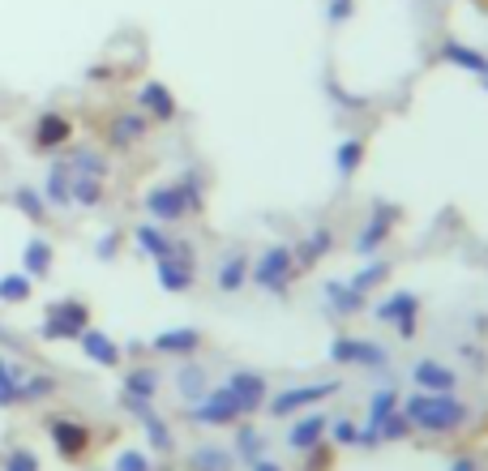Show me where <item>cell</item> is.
Wrapping results in <instances>:
<instances>
[{
	"label": "cell",
	"mask_w": 488,
	"mask_h": 471,
	"mask_svg": "<svg viewBox=\"0 0 488 471\" xmlns=\"http://www.w3.org/2000/svg\"><path fill=\"white\" fill-rule=\"evenodd\" d=\"M146 133H150L146 112H121L103 129V142H107V150H116V154H129L138 142H146Z\"/></svg>",
	"instance_id": "obj_12"
},
{
	"label": "cell",
	"mask_w": 488,
	"mask_h": 471,
	"mask_svg": "<svg viewBox=\"0 0 488 471\" xmlns=\"http://www.w3.org/2000/svg\"><path fill=\"white\" fill-rule=\"evenodd\" d=\"M403 407V395H398V386H382L377 395L368 398V424H377L382 416H390Z\"/></svg>",
	"instance_id": "obj_41"
},
{
	"label": "cell",
	"mask_w": 488,
	"mask_h": 471,
	"mask_svg": "<svg viewBox=\"0 0 488 471\" xmlns=\"http://www.w3.org/2000/svg\"><path fill=\"white\" fill-rule=\"evenodd\" d=\"M150 348L159 351V356H171V360H189V356H197V351L206 348V334L197 326H171V330H159L150 339Z\"/></svg>",
	"instance_id": "obj_14"
},
{
	"label": "cell",
	"mask_w": 488,
	"mask_h": 471,
	"mask_svg": "<svg viewBox=\"0 0 488 471\" xmlns=\"http://www.w3.org/2000/svg\"><path fill=\"white\" fill-rule=\"evenodd\" d=\"M326 428H330V416H321V412H304V416L287 428V446L304 454V450H313V446L326 442Z\"/></svg>",
	"instance_id": "obj_24"
},
{
	"label": "cell",
	"mask_w": 488,
	"mask_h": 471,
	"mask_svg": "<svg viewBox=\"0 0 488 471\" xmlns=\"http://www.w3.org/2000/svg\"><path fill=\"white\" fill-rule=\"evenodd\" d=\"M227 386H232V395L240 398V412L244 416H253V412H262L270 398V381L262 377L257 369H236L227 377Z\"/></svg>",
	"instance_id": "obj_17"
},
{
	"label": "cell",
	"mask_w": 488,
	"mask_h": 471,
	"mask_svg": "<svg viewBox=\"0 0 488 471\" xmlns=\"http://www.w3.org/2000/svg\"><path fill=\"white\" fill-rule=\"evenodd\" d=\"M321 304H326L335 318H356V313H365L368 309V296L365 292H356L347 279H330V283L321 287Z\"/></svg>",
	"instance_id": "obj_21"
},
{
	"label": "cell",
	"mask_w": 488,
	"mask_h": 471,
	"mask_svg": "<svg viewBox=\"0 0 488 471\" xmlns=\"http://www.w3.org/2000/svg\"><path fill=\"white\" fill-rule=\"evenodd\" d=\"M13 206L26 215V224H48V201L35 184H18L13 189Z\"/></svg>",
	"instance_id": "obj_35"
},
{
	"label": "cell",
	"mask_w": 488,
	"mask_h": 471,
	"mask_svg": "<svg viewBox=\"0 0 488 471\" xmlns=\"http://www.w3.org/2000/svg\"><path fill=\"white\" fill-rule=\"evenodd\" d=\"M86 326H91V304L77 296H60L43 309L39 339H43V343H77Z\"/></svg>",
	"instance_id": "obj_2"
},
{
	"label": "cell",
	"mask_w": 488,
	"mask_h": 471,
	"mask_svg": "<svg viewBox=\"0 0 488 471\" xmlns=\"http://www.w3.org/2000/svg\"><path fill=\"white\" fill-rule=\"evenodd\" d=\"M112 471H154L150 463V450H121L116 454V467Z\"/></svg>",
	"instance_id": "obj_43"
},
{
	"label": "cell",
	"mask_w": 488,
	"mask_h": 471,
	"mask_svg": "<svg viewBox=\"0 0 488 471\" xmlns=\"http://www.w3.org/2000/svg\"><path fill=\"white\" fill-rule=\"evenodd\" d=\"M386 279H390V262H386V257H365V266H360V271H351L347 283H351L356 292H365V296H368V292H373V287H382Z\"/></svg>",
	"instance_id": "obj_34"
},
{
	"label": "cell",
	"mask_w": 488,
	"mask_h": 471,
	"mask_svg": "<svg viewBox=\"0 0 488 471\" xmlns=\"http://www.w3.org/2000/svg\"><path fill=\"white\" fill-rule=\"evenodd\" d=\"M30 292H35V279L30 274H22V271L0 274V304H26Z\"/></svg>",
	"instance_id": "obj_37"
},
{
	"label": "cell",
	"mask_w": 488,
	"mask_h": 471,
	"mask_svg": "<svg viewBox=\"0 0 488 471\" xmlns=\"http://www.w3.org/2000/svg\"><path fill=\"white\" fill-rule=\"evenodd\" d=\"M154 274H159V287L171 292V296H185L197 287V248L189 240H171V253L154 262Z\"/></svg>",
	"instance_id": "obj_5"
},
{
	"label": "cell",
	"mask_w": 488,
	"mask_h": 471,
	"mask_svg": "<svg viewBox=\"0 0 488 471\" xmlns=\"http://www.w3.org/2000/svg\"><path fill=\"white\" fill-rule=\"evenodd\" d=\"M412 381L424 390V395H454V390H459V373L445 369L441 360H415Z\"/></svg>",
	"instance_id": "obj_22"
},
{
	"label": "cell",
	"mask_w": 488,
	"mask_h": 471,
	"mask_svg": "<svg viewBox=\"0 0 488 471\" xmlns=\"http://www.w3.org/2000/svg\"><path fill=\"white\" fill-rule=\"evenodd\" d=\"M22 365L0 356V407H18L22 403Z\"/></svg>",
	"instance_id": "obj_32"
},
{
	"label": "cell",
	"mask_w": 488,
	"mask_h": 471,
	"mask_svg": "<svg viewBox=\"0 0 488 471\" xmlns=\"http://www.w3.org/2000/svg\"><path fill=\"white\" fill-rule=\"evenodd\" d=\"M171 184L180 189V198H185V206H189V215H201V210H206V176H201V168L180 172Z\"/></svg>",
	"instance_id": "obj_30"
},
{
	"label": "cell",
	"mask_w": 488,
	"mask_h": 471,
	"mask_svg": "<svg viewBox=\"0 0 488 471\" xmlns=\"http://www.w3.org/2000/svg\"><path fill=\"white\" fill-rule=\"evenodd\" d=\"M138 112H146L150 124H171L180 116V103L163 82H142L138 86Z\"/></svg>",
	"instance_id": "obj_15"
},
{
	"label": "cell",
	"mask_w": 488,
	"mask_h": 471,
	"mask_svg": "<svg viewBox=\"0 0 488 471\" xmlns=\"http://www.w3.org/2000/svg\"><path fill=\"white\" fill-rule=\"evenodd\" d=\"M330 248H335V227L330 224H318L300 245H295V271H313L318 262L330 257Z\"/></svg>",
	"instance_id": "obj_23"
},
{
	"label": "cell",
	"mask_w": 488,
	"mask_h": 471,
	"mask_svg": "<svg viewBox=\"0 0 488 471\" xmlns=\"http://www.w3.org/2000/svg\"><path fill=\"white\" fill-rule=\"evenodd\" d=\"M403 416L412 420V428L420 433H459L467 420H471V412H467L463 398L454 395H407L403 398Z\"/></svg>",
	"instance_id": "obj_1"
},
{
	"label": "cell",
	"mask_w": 488,
	"mask_h": 471,
	"mask_svg": "<svg viewBox=\"0 0 488 471\" xmlns=\"http://www.w3.org/2000/svg\"><path fill=\"white\" fill-rule=\"evenodd\" d=\"M77 348H82V356H86L91 365H98V369H116L124 360V348L107 334V330H98V326H86V330H82Z\"/></svg>",
	"instance_id": "obj_18"
},
{
	"label": "cell",
	"mask_w": 488,
	"mask_h": 471,
	"mask_svg": "<svg viewBox=\"0 0 488 471\" xmlns=\"http://www.w3.org/2000/svg\"><path fill=\"white\" fill-rule=\"evenodd\" d=\"M107 201V180L98 176H74V206L77 210H98Z\"/></svg>",
	"instance_id": "obj_33"
},
{
	"label": "cell",
	"mask_w": 488,
	"mask_h": 471,
	"mask_svg": "<svg viewBox=\"0 0 488 471\" xmlns=\"http://www.w3.org/2000/svg\"><path fill=\"white\" fill-rule=\"evenodd\" d=\"M4 471H39V454L26 446L9 450V454H4Z\"/></svg>",
	"instance_id": "obj_44"
},
{
	"label": "cell",
	"mask_w": 488,
	"mask_h": 471,
	"mask_svg": "<svg viewBox=\"0 0 488 471\" xmlns=\"http://www.w3.org/2000/svg\"><path fill=\"white\" fill-rule=\"evenodd\" d=\"M65 159H69L74 176H98V180H107V172H112V154H103V150H95V146H77V150H69Z\"/></svg>",
	"instance_id": "obj_29"
},
{
	"label": "cell",
	"mask_w": 488,
	"mask_h": 471,
	"mask_svg": "<svg viewBox=\"0 0 488 471\" xmlns=\"http://www.w3.org/2000/svg\"><path fill=\"white\" fill-rule=\"evenodd\" d=\"M450 471H476V459H471V454H459V459L450 463Z\"/></svg>",
	"instance_id": "obj_49"
},
{
	"label": "cell",
	"mask_w": 488,
	"mask_h": 471,
	"mask_svg": "<svg viewBox=\"0 0 488 471\" xmlns=\"http://www.w3.org/2000/svg\"><path fill=\"white\" fill-rule=\"evenodd\" d=\"M74 142V121L65 116V112H39V121H35V146L51 154V150H65Z\"/></svg>",
	"instance_id": "obj_19"
},
{
	"label": "cell",
	"mask_w": 488,
	"mask_h": 471,
	"mask_svg": "<svg viewBox=\"0 0 488 471\" xmlns=\"http://www.w3.org/2000/svg\"><path fill=\"white\" fill-rule=\"evenodd\" d=\"M121 407L129 412V416H138V424H142V433H146V446H150V454H168L171 446H176V437H171V428H168V420L150 407L146 398H129V395H121Z\"/></svg>",
	"instance_id": "obj_11"
},
{
	"label": "cell",
	"mask_w": 488,
	"mask_h": 471,
	"mask_svg": "<svg viewBox=\"0 0 488 471\" xmlns=\"http://www.w3.org/2000/svg\"><path fill=\"white\" fill-rule=\"evenodd\" d=\"M326 437H330L335 446H360V424L347 420V416H339V420H330Z\"/></svg>",
	"instance_id": "obj_42"
},
{
	"label": "cell",
	"mask_w": 488,
	"mask_h": 471,
	"mask_svg": "<svg viewBox=\"0 0 488 471\" xmlns=\"http://www.w3.org/2000/svg\"><path fill=\"white\" fill-rule=\"evenodd\" d=\"M51 266H56V248H51V240L30 236L26 248H22V274H30V279H48Z\"/></svg>",
	"instance_id": "obj_27"
},
{
	"label": "cell",
	"mask_w": 488,
	"mask_h": 471,
	"mask_svg": "<svg viewBox=\"0 0 488 471\" xmlns=\"http://www.w3.org/2000/svg\"><path fill=\"white\" fill-rule=\"evenodd\" d=\"M121 395L129 398H146V403H154V395H159V369H146V365H138V369L124 373V390Z\"/></svg>",
	"instance_id": "obj_31"
},
{
	"label": "cell",
	"mask_w": 488,
	"mask_h": 471,
	"mask_svg": "<svg viewBox=\"0 0 488 471\" xmlns=\"http://www.w3.org/2000/svg\"><path fill=\"white\" fill-rule=\"evenodd\" d=\"M342 381L339 377H321V381H304V386H292V390H279V395L266 398V412L274 420H292L300 412H309V407H318L321 398L339 395Z\"/></svg>",
	"instance_id": "obj_4"
},
{
	"label": "cell",
	"mask_w": 488,
	"mask_h": 471,
	"mask_svg": "<svg viewBox=\"0 0 488 471\" xmlns=\"http://www.w3.org/2000/svg\"><path fill=\"white\" fill-rule=\"evenodd\" d=\"M441 60H445V65H454V69H463V74H484V69H488L484 51L467 48V43H459V39H445V43H441Z\"/></svg>",
	"instance_id": "obj_28"
},
{
	"label": "cell",
	"mask_w": 488,
	"mask_h": 471,
	"mask_svg": "<svg viewBox=\"0 0 488 471\" xmlns=\"http://www.w3.org/2000/svg\"><path fill=\"white\" fill-rule=\"evenodd\" d=\"M48 442L65 463H82L91 454V428L74 416H51L48 420Z\"/></svg>",
	"instance_id": "obj_9"
},
{
	"label": "cell",
	"mask_w": 488,
	"mask_h": 471,
	"mask_svg": "<svg viewBox=\"0 0 488 471\" xmlns=\"http://www.w3.org/2000/svg\"><path fill=\"white\" fill-rule=\"evenodd\" d=\"M292 279H295V248L292 245H270L262 257H253L248 283L262 287L266 296H287Z\"/></svg>",
	"instance_id": "obj_3"
},
{
	"label": "cell",
	"mask_w": 488,
	"mask_h": 471,
	"mask_svg": "<svg viewBox=\"0 0 488 471\" xmlns=\"http://www.w3.org/2000/svg\"><path fill=\"white\" fill-rule=\"evenodd\" d=\"M480 77H484V90H488V69H484V74H480Z\"/></svg>",
	"instance_id": "obj_51"
},
{
	"label": "cell",
	"mask_w": 488,
	"mask_h": 471,
	"mask_svg": "<svg viewBox=\"0 0 488 471\" xmlns=\"http://www.w3.org/2000/svg\"><path fill=\"white\" fill-rule=\"evenodd\" d=\"M304 454H309L304 471H326V467H330V450H326V442H321V446H313V450H304Z\"/></svg>",
	"instance_id": "obj_47"
},
{
	"label": "cell",
	"mask_w": 488,
	"mask_h": 471,
	"mask_svg": "<svg viewBox=\"0 0 488 471\" xmlns=\"http://www.w3.org/2000/svg\"><path fill=\"white\" fill-rule=\"evenodd\" d=\"M244 467H248V471H283V463H274V459L262 454V459H253V463H244Z\"/></svg>",
	"instance_id": "obj_48"
},
{
	"label": "cell",
	"mask_w": 488,
	"mask_h": 471,
	"mask_svg": "<svg viewBox=\"0 0 488 471\" xmlns=\"http://www.w3.org/2000/svg\"><path fill=\"white\" fill-rule=\"evenodd\" d=\"M56 395V377L51 373H22V403H43Z\"/></svg>",
	"instance_id": "obj_40"
},
{
	"label": "cell",
	"mask_w": 488,
	"mask_h": 471,
	"mask_svg": "<svg viewBox=\"0 0 488 471\" xmlns=\"http://www.w3.org/2000/svg\"><path fill=\"white\" fill-rule=\"evenodd\" d=\"M236 454L232 450H219V446H197L193 450V471H232Z\"/></svg>",
	"instance_id": "obj_39"
},
{
	"label": "cell",
	"mask_w": 488,
	"mask_h": 471,
	"mask_svg": "<svg viewBox=\"0 0 488 471\" xmlns=\"http://www.w3.org/2000/svg\"><path fill=\"white\" fill-rule=\"evenodd\" d=\"M330 360L351 365V369H386L390 351L382 343H373V339H360V334H339V339H330Z\"/></svg>",
	"instance_id": "obj_7"
},
{
	"label": "cell",
	"mask_w": 488,
	"mask_h": 471,
	"mask_svg": "<svg viewBox=\"0 0 488 471\" xmlns=\"http://www.w3.org/2000/svg\"><path fill=\"white\" fill-rule=\"evenodd\" d=\"M262 454H266V433L253 428V424L236 428V459H240V463H253V459H262Z\"/></svg>",
	"instance_id": "obj_38"
},
{
	"label": "cell",
	"mask_w": 488,
	"mask_h": 471,
	"mask_svg": "<svg viewBox=\"0 0 488 471\" xmlns=\"http://www.w3.org/2000/svg\"><path fill=\"white\" fill-rule=\"evenodd\" d=\"M360 163H365V142L360 137H342L339 150H335V172L347 180V176L360 172Z\"/></svg>",
	"instance_id": "obj_36"
},
{
	"label": "cell",
	"mask_w": 488,
	"mask_h": 471,
	"mask_svg": "<svg viewBox=\"0 0 488 471\" xmlns=\"http://www.w3.org/2000/svg\"><path fill=\"white\" fill-rule=\"evenodd\" d=\"M394 219H398V210H394V206H386V201H373V210H368L365 227H360V232H356V240H351L356 257H377V253L386 248V240H390Z\"/></svg>",
	"instance_id": "obj_10"
},
{
	"label": "cell",
	"mask_w": 488,
	"mask_h": 471,
	"mask_svg": "<svg viewBox=\"0 0 488 471\" xmlns=\"http://www.w3.org/2000/svg\"><path fill=\"white\" fill-rule=\"evenodd\" d=\"M189 412H193V420L206 424V428H227V424L244 420L240 398L232 395V386H215V390H206V395L197 398Z\"/></svg>",
	"instance_id": "obj_8"
},
{
	"label": "cell",
	"mask_w": 488,
	"mask_h": 471,
	"mask_svg": "<svg viewBox=\"0 0 488 471\" xmlns=\"http://www.w3.org/2000/svg\"><path fill=\"white\" fill-rule=\"evenodd\" d=\"M0 343H4V348H22V343H18V339L9 334V330H0Z\"/></svg>",
	"instance_id": "obj_50"
},
{
	"label": "cell",
	"mask_w": 488,
	"mask_h": 471,
	"mask_svg": "<svg viewBox=\"0 0 488 471\" xmlns=\"http://www.w3.org/2000/svg\"><path fill=\"white\" fill-rule=\"evenodd\" d=\"M351 13H356V0H326V22L330 26H347Z\"/></svg>",
	"instance_id": "obj_45"
},
{
	"label": "cell",
	"mask_w": 488,
	"mask_h": 471,
	"mask_svg": "<svg viewBox=\"0 0 488 471\" xmlns=\"http://www.w3.org/2000/svg\"><path fill=\"white\" fill-rule=\"evenodd\" d=\"M176 390H180V403H185V407H193L197 398L210 390L206 365H197L193 356H189V360H180V369H176Z\"/></svg>",
	"instance_id": "obj_25"
},
{
	"label": "cell",
	"mask_w": 488,
	"mask_h": 471,
	"mask_svg": "<svg viewBox=\"0 0 488 471\" xmlns=\"http://www.w3.org/2000/svg\"><path fill=\"white\" fill-rule=\"evenodd\" d=\"M248 271H253L248 248H227L219 262H215V287H219L223 296H236V292L248 287Z\"/></svg>",
	"instance_id": "obj_16"
},
{
	"label": "cell",
	"mask_w": 488,
	"mask_h": 471,
	"mask_svg": "<svg viewBox=\"0 0 488 471\" xmlns=\"http://www.w3.org/2000/svg\"><path fill=\"white\" fill-rule=\"evenodd\" d=\"M116 253H121V236L116 232H103L95 240V257L98 262H116Z\"/></svg>",
	"instance_id": "obj_46"
},
{
	"label": "cell",
	"mask_w": 488,
	"mask_h": 471,
	"mask_svg": "<svg viewBox=\"0 0 488 471\" xmlns=\"http://www.w3.org/2000/svg\"><path fill=\"white\" fill-rule=\"evenodd\" d=\"M142 206H146V215L154 219V224H185L189 219V206H185V198H180V189L176 184H154V189H146V198H142Z\"/></svg>",
	"instance_id": "obj_13"
},
{
	"label": "cell",
	"mask_w": 488,
	"mask_h": 471,
	"mask_svg": "<svg viewBox=\"0 0 488 471\" xmlns=\"http://www.w3.org/2000/svg\"><path fill=\"white\" fill-rule=\"evenodd\" d=\"M373 318L382 326H394L398 330V339H407L412 343L415 330H420V296L415 292H390V296H382L377 304H373Z\"/></svg>",
	"instance_id": "obj_6"
},
{
	"label": "cell",
	"mask_w": 488,
	"mask_h": 471,
	"mask_svg": "<svg viewBox=\"0 0 488 471\" xmlns=\"http://www.w3.org/2000/svg\"><path fill=\"white\" fill-rule=\"evenodd\" d=\"M133 245H138V253L142 257H150V262H159V257H168L171 253V236H168V227L163 224H138L133 227Z\"/></svg>",
	"instance_id": "obj_26"
},
{
	"label": "cell",
	"mask_w": 488,
	"mask_h": 471,
	"mask_svg": "<svg viewBox=\"0 0 488 471\" xmlns=\"http://www.w3.org/2000/svg\"><path fill=\"white\" fill-rule=\"evenodd\" d=\"M43 201H48L51 210H69L74 206V168H69V159L60 154V159H51L48 168V180H43Z\"/></svg>",
	"instance_id": "obj_20"
}]
</instances>
